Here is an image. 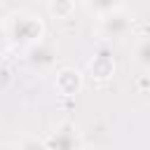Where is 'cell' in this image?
<instances>
[{"mask_svg": "<svg viewBox=\"0 0 150 150\" xmlns=\"http://www.w3.org/2000/svg\"><path fill=\"white\" fill-rule=\"evenodd\" d=\"M5 26H7V33H9L12 47L28 49V47L38 45L45 38V23L33 12H23V9L21 12H12L5 19Z\"/></svg>", "mask_w": 150, "mask_h": 150, "instance_id": "1", "label": "cell"}, {"mask_svg": "<svg viewBox=\"0 0 150 150\" xmlns=\"http://www.w3.org/2000/svg\"><path fill=\"white\" fill-rule=\"evenodd\" d=\"M131 28H134V16L124 7H120L105 16H98V35L103 40H122L131 33Z\"/></svg>", "mask_w": 150, "mask_h": 150, "instance_id": "2", "label": "cell"}, {"mask_svg": "<svg viewBox=\"0 0 150 150\" xmlns=\"http://www.w3.org/2000/svg\"><path fill=\"white\" fill-rule=\"evenodd\" d=\"M42 145L45 148H56V150H73V148H82L84 141L80 138V131L73 122H63L42 141Z\"/></svg>", "mask_w": 150, "mask_h": 150, "instance_id": "3", "label": "cell"}, {"mask_svg": "<svg viewBox=\"0 0 150 150\" xmlns=\"http://www.w3.org/2000/svg\"><path fill=\"white\" fill-rule=\"evenodd\" d=\"M82 84H84V77L77 68L73 66H63L56 70V77H54V89L61 94V96H75L82 91Z\"/></svg>", "mask_w": 150, "mask_h": 150, "instance_id": "4", "label": "cell"}, {"mask_svg": "<svg viewBox=\"0 0 150 150\" xmlns=\"http://www.w3.org/2000/svg\"><path fill=\"white\" fill-rule=\"evenodd\" d=\"M26 63H28L33 70H38V73L49 70V68L56 63V52H54V47H49V45H45V42L40 40L38 45H33V47L26 49Z\"/></svg>", "mask_w": 150, "mask_h": 150, "instance_id": "5", "label": "cell"}, {"mask_svg": "<svg viewBox=\"0 0 150 150\" xmlns=\"http://www.w3.org/2000/svg\"><path fill=\"white\" fill-rule=\"evenodd\" d=\"M89 75L96 80H108L115 75V56L110 49H98L89 59Z\"/></svg>", "mask_w": 150, "mask_h": 150, "instance_id": "6", "label": "cell"}, {"mask_svg": "<svg viewBox=\"0 0 150 150\" xmlns=\"http://www.w3.org/2000/svg\"><path fill=\"white\" fill-rule=\"evenodd\" d=\"M131 59H134V63H136L141 70L150 73V35H143V38H138V40L134 42V47H131Z\"/></svg>", "mask_w": 150, "mask_h": 150, "instance_id": "7", "label": "cell"}, {"mask_svg": "<svg viewBox=\"0 0 150 150\" xmlns=\"http://www.w3.org/2000/svg\"><path fill=\"white\" fill-rule=\"evenodd\" d=\"M84 7L89 14H94L98 19V16H105V14L124 7V0H84Z\"/></svg>", "mask_w": 150, "mask_h": 150, "instance_id": "8", "label": "cell"}, {"mask_svg": "<svg viewBox=\"0 0 150 150\" xmlns=\"http://www.w3.org/2000/svg\"><path fill=\"white\" fill-rule=\"evenodd\" d=\"M73 12H75V2L73 0H49V14L54 19L66 21V19L73 16Z\"/></svg>", "mask_w": 150, "mask_h": 150, "instance_id": "9", "label": "cell"}, {"mask_svg": "<svg viewBox=\"0 0 150 150\" xmlns=\"http://www.w3.org/2000/svg\"><path fill=\"white\" fill-rule=\"evenodd\" d=\"M9 47H12V42H9V33H7V26H5V21H0V56H5Z\"/></svg>", "mask_w": 150, "mask_h": 150, "instance_id": "10", "label": "cell"}]
</instances>
